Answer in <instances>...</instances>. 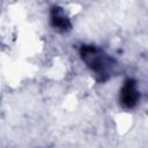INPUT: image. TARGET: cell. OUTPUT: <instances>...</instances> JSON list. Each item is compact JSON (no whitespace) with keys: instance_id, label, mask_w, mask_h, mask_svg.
Wrapping results in <instances>:
<instances>
[{"instance_id":"cell-2","label":"cell","mask_w":148,"mask_h":148,"mask_svg":"<svg viewBox=\"0 0 148 148\" xmlns=\"http://www.w3.org/2000/svg\"><path fill=\"white\" fill-rule=\"evenodd\" d=\"M52 23L53 25L57 28V29H60V30H65L67 29V27H69V22H68V18L65 16V14L62 12H59L58 9L53 10L52 13Z\"/></svg>"},{"instance_id":"cell-1","label":"cell","mask_w":148,"mask_h":148,"mask_svg":"<svg viewBox=\"0 0 148 148\" xmlns=\"http://www.w3.org/2000/svg\"><path fill=\"white\" fill-rule=\"evenodd\" d=\"M120 98H121V103L126 108H133L136 104V101L139 98V91L133 81H127L123 86Z\"/></svg>"}]
</instances>
